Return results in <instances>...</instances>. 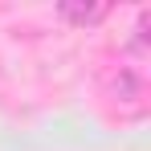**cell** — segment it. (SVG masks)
Instances as JSON below:
<instances>
[{
	"mask_svg": "<svg viewBox=\"0 0 151 151\" xmlns=\"http://www.w3.org/2000/svg\"><path fill=\"white\" fill-rule=\"evenodd\" d=\"M57 12H61L70 25H98L102 17H106V4H74V0H65Z\"/></svg>",
	"mask_w": 151,
	"mask_h": 151,
	"instance_id": "1",
	"label": "cell"
}]
</instances>
